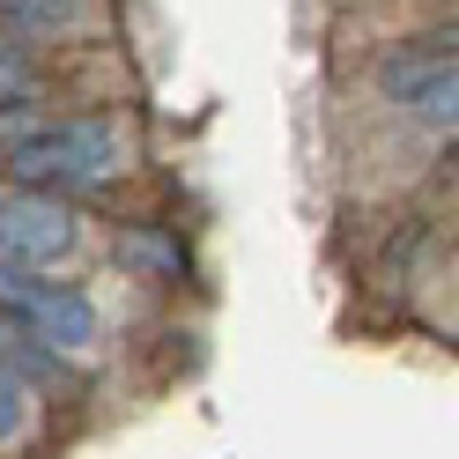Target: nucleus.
Instances as JSON below:
<instances>
[{"instance_id": "f257e3e1", "label": "nucleus", "mask_w": 459, "mask_h": 459, "mask_svg": "<svg viewBox=\"0 0 459 459\" xmlns=\"http://www.w3.org/2000/svg\"><path fill=\"white\" fill-rule=\"evenodd\" d=\"M119 163H126V141L111 119H60V126H38L8 149V178H22V186H104Z\"/></svg>"}, {"instance_id": "f03ea898", "label": "nucleus", "mask_w": 459, "mask_h": 459, "mask_svg": "<svg viewBox=\"0 0 459 459\" xmlns=\"http://www.w3.org/2000/svg\"><path fill=\"white\" fill-rule=\"evenodd\" d=\"M0 311L22 319V333H38L45 349H90L97 341V304L82 290H60V281H45L38 267H15L0 260Z\"/></svg>"}, {"instance_id": "7ed1b4c3", "label": "nucleus", "mask_w": 459, "mask_h": 459, "mask_svg": "<svg viewBox=\"0 0 459 459\" xmlns=\"http://www.w3.org/2000/svg\"><path fill=\"white\" fill-rule=\"evenodd\" d=\"M67 245H74V215L52 193H8V200H0V260L52 267Z\"/></svg>"}, {"instance_id": "20e7f679", "label": "nucleus", "mask_w": 459, "mask_h": 459, "mask_svg": "<svg viewBox=\"0 0 459 459\" xmlns=\"http://www.w3.org/2000/svg\"><path fill=\"white\" fill-rule=\"evenodd\" d=\"M408 111H415V126H429V134H452V126H459V60H445L437 74H429L422 90L408 97Z\"/></svg>"}, {"instance_id": "39448f33", "label": "nucleus", "mask_w": 459, "mask_h": 459, "mask_svg": "<svg viewBox=\"0 0 459 459\" xmlns=\"http://www.w3.org/2000/svg\"><path fill=\"white\" fill-rule=\"evenodd\" d=\"M0 22L45 38V30H67V22H74V0H0Z\"/></svg>"}, {"instance_id": "423d86ee", "label": "nucleus", "mask_w": 459, "mask_h": 459, "mask_svg": "<svg viewBox=\"0 0 459 459\" xmlns=\"http://www.w3.org/2000/svg\"><path fill=\"white\" fill-rule=\"evenodd\" d=\"M22 429H30V378L0 363V445H15Z\"/></svg>"}, {"instance_id": "0eeeda50", "label": "nucleus", "mask_w": 459, "mask_h": 459, "mask_svg": "<svg viewBox=\"0 0 459 459\" xmlns=\"http://www.w3.org/2000/svg\"><path fill=\"white\" fill-rule=\"evenodd\" d=\"M437 67H445V60H429V45H422V60H385V67H378V82H385V97H400V104H408V97H415Z\"/></svg>"}, {"instance_id": "6e6552de", "label": "nucleus", "mask_w": 459, "mask_h": 459, "mask_svg": "<svg viewBox=\"0 0 459 459\" xmlns=\"http://www.w3.org/2000/svg\"><path fill=\"white\" fill-rule=\"evenodd\" d=\"M8 104H30V67L0 45V111H8Z\"/></svg>"}]
</instances>
